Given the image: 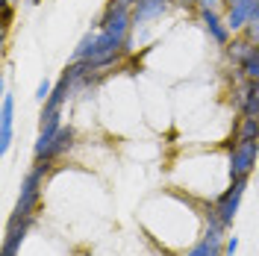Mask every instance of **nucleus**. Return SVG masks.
<instances>
[{"mask_svg":"<svg viewBox=\"0 0 259 256\" xmlns=\"http://www.w3.org/2000/svg\"><path fill=\"white\" fill-rule=\"evenodd\" d=\"M139 0H112L109 3V9H124V12H130V6H136Z\"/></svg>","mask_w":259,"mask_h":256,"instance_id":"18","label":"nucleus"},{"mask_svg":"<svg viewBox=\"0 0 259 256\" xmlns=\"http://www.w3.org/2000/svg\"><path fill=\"white\" fill-rule=\"evenodd\" d=\"M50 95H53V86H50V80H41V86H38V92H35V97H38V100L45 103V100H48Z\"/></svg>","mask_w":259,"mask_h":256,"instance_id":"17","label":"nucleus"},{"mask_svg":"<svg viewBox=\"0 0 259 256\" xmlns=\"http://www.w3.org/2000/svg\"><path fill=\"white\" fill-rule=\"evenodd\" d=\"M256 15H259V0H239V3L230 6L227 27L230 30H242V27H247V21L256 18Z\"/></svg>","mask_w":259,"mask_h":256,"instance_id":"6","label":"nucleus"},{"mask_svg":"<svg viewBox=\"0 0 259 256\" xmlns=\"http://www.w3.org/2000/svg\"><path fill=\"white\" fill-rule=\"evenodd\" d=\"M168 0H139L133 6V24H147V21H156L165 12Z\"/></svg>","mask_w":259,"mask_h":256,"instance_id":"9","label":"nucleus"},{"mask_svg":"<svg viewBox=\"0 0 259 256\" xmlns=\"http://www.w3.org/2000/svg\"><path fill=\"white\" fill-rule=\"evenodd\" d=\"M130 21H133V15L130 12H124V9H109L106 6V15H103V30L112 32V35H118V38H124V32H127Z\"/></svg>","mask_w":259,"mask_h":256,"instance_id":"11","label":"nucleus"},{"mask_svg":"<svg viewBox=\"0 0 259 256\" xmlns=\"http://www.w3.org/2000/svg\"><path fill=\"white\" fill-rule=\"evenodd\" d=\"M236 250H239V239L233 236V239H227V244H224V256H233Z\"/></svg>","mask_w":259,"mask_h":256,"instance_id":"19","label":"nucleus"},{"mask_svg":"<svg viewBox=\"0 0 259 256\" xmlns=\"http://www.w3.org/2000/svg\"><path fill=\"white\" fill-rule=\"evenodd\" d=\"M247 139H259V118H250V115L242 118V127L236 133V142H247Z\"/></svg>","mask_w":259,"mask_h":256,"instance_id":"13","label":"nucleus"},{"mask_svg":"<svg viewBox=\"0 0 259 256\" xmlns=\"http://www.w3.org/2000/svg\"><path fill=\"white\" fill-rule=\"evenodd\" d=\"M3 3H9V0H3Z\"/></svg>","mask_w":259,"mask_h":256,"instance_id":"23","label":"nucleus"},{"mask_svg":"<svg viewBox=\"0 0 259 256\" xmlns=\"http://www.w3.org/2000/svg\"><path fill=\"white\" fill-rule=\"evenodd\" d=\"M242 74L247 80H259V48H253V53L242 62Z\"/></svg>","mask_w":259,"mask_h":256,"instance_id":"15","label":"nucleus"},{"mask_svg":"<svg viewBox=\"0 0 259 256\" xmlns=\"http://www.w3.org/2000/svg\"><path fill=\"white\" fill-rule=\"evenodd\" d=\"M247 41H250V45H256V48H259V15L247 21Z\"/></svg>","mask_w":259,"mask_h":256,"instance_id":"16","label":"nucleus"},{"mask_svg":"<svg viewBox=\"0 0 259 256\" xmlns=\"http://www.w3.org/2000/svg\"><path fill=\"white\" fill-rule=\"evenodd\" d=\"M244 189H247V177H244V180H233V186H230L218 200H215L212 212L218 215V221H221L224 227L233 224V218H236V212H239V203H242Z\"/></svg>","mask_w":259,"mask_h":256,"instance_id":"4","label":"nucleus"},{"mask_svg":"<svg viewBox=\"0 0 259 256\" xmlns=\"http://www.w3.org/2000/svg\"><path fill=\"white\" fill-rule=\"evenodd\" d=\"M236 106L250 118H259V80H247L236 89Z\"/></svg>","mask_w":259,"mask_h":256,"instance_id":"5","label":"nucleus"},{"mask_svg":"<svg viewBox=\"0 0 259 256\" xmlns=\"http://www.w3.org/2000/svg\"><path fill=\"white\" fill-rule=\"evenodd\" d=\"M71 144H74V130H71V127H62L59 133H56V136H53V142H50L48 153L35 159V165H38V168H48L50 162L56 159V156H62V153L68 150V147H71Z\"/></svg>","mask_w":259,"mask_h":256,"instance_id":"7","label":"nucleus"},{"mask_svg":"<svg viewBox=\"0 0 259 256\" xmlns=\"http://www.w3.org/2000/svg\"><path fill=\"white\" fill-rule=\"evenodd\" d=\"M177 3H183V6H189V3H200V0H177Z\"/></svg>","mask_w":259,"mask_h":256,"instance_id":"21","label":"nucleus"},{"mask_svg":"<svg viewBox=\"0 0 259 256\" xmlns=\"http://www.w3.org/2000/svg\"><path fill=\"white\" fill-rule=\"evenodd\" d=\"M256 156H259V142L247 139V142H236L233 153H230V177L233 180H244L256 168Z\"/></svg>","mask_w":259,"mask_h":256,"instance_id":"3","label":"nucleus"},{"mask_svg":"<svg viewBox=\"0 0 259 256\" xmlns=\"http://www.w3.org/2000/svg\"><path fill=\"white\" fill-rule=\"evenodd\" d=\"M203 24H206V30H209V35L218 41V45H227V38H230V27L227 24H221V18H218V12L215 9H203Z\"/></svg>","mask_w":259,"mask_h":256,"instance_id":"12","label":"nucleus"},{"mask_svg":"<svg viewBox=\"0 0 259 256\" xmlns=\"http://www.w3.org/2000/svg\"><path fill=\"white\" fill-rule=\"evenodd\" d=\"M15 100L12 95L3 97V112H0V150L6 153L9 150V144H12V118H15Z\"/></svg>","mask_w":259,"mask_h":256,"instance_id":"10","label":"nucleus"},{"mask_svg":"<svg viewBox=\"0 0 259 256\" xmlns=\"http://www.w3.org/2000/svg\"><path fill=\"white\" fill-rule=\"evenodd\" d=\"M206 218H209V227H206V236L194 244L192 250H186V256H224V230L227 227L218 221V215L215 212H206Z\"/></svg>","mask_w":259,"mask_h":256,"instance_id":"2","label":"nucleus"},{"mask_svg":"<svg viewBox=\"0 0 259 256\" xmlns=\"http://www.w3.org/2000/svg\"><path fill=\"white\" fill-rule=\"evenodd\" d=\"M32 221H18V224H9L6 227V239H3V256H18L21 244L30 233Z\"/></svg>","mask_w":259,"mask_h":256,"instance_id":"8","label":"nucleus"},{"mask_svg":"<svg viewBox=\"0 0 259 256\" xmlns=\"http://www.w3.org/2000/svg\"><path fill=\"white\" fill-rule=\"evenodd\" d=\"M30 3H38V0H30Z\"/></svg>","mask_w":259,"mask_h":256,"instance_id":"22","label":"nucleus"},{"mask_svg":"<svg viewBox=\"0 0 259 256\" xmlns=\"http://www.w3.org/2000/svg\"><path fill=\"white\" fill-rule=\"evenodd\" d=\"M48 168H32L30 174L24 177L21 183V194H18V203H15V212L9 218V224H18V221H32L35 209H38V200H41V177H45Z\"/></svg>","mask_w":259,"mask_h":256,"instance_id":"1","label":"nucleus"},{"mask_svg":"<svg viewBox=\"0 0 259 256\" xmlns=\"http://www.w3.org/2000/svg\"><path fill=\"white\" fill-rule=\"evenodd\" d=\"M218 3H221V0H200V6H203V9H215Z\"/></svg>","mask_w":259,"mask_h":256,"instance_id":"20","label":"nucleus"},{"mask_svg":"<svg viewBox=\"0 0 259 256\" xmlns=\"http://www.w3.org/2000/svg\"><path fill=\"white\" fill-rule=\"evenodd\" d=\"M250 53H253V45H250L247 38H244V41H233V45H230V56H233V62H239V65H242Z\"/></svg>","mask_w":259,"mask_h":256,"instance_id":"14","label":"nucleus"}]
</instances>
